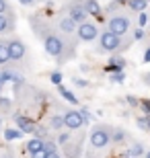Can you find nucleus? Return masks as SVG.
I'll return each instance as SVG.
<instances>
[{"label":"nucleus","instance_id":"72a5a7b5","mask_svg":"<svg viewBox=\"0 0 150 158\" xmlns=\"http://www.w3.org/2000/svg\"><path fill=\"white\" fill-rule=\"evenodd\" d=\"M47 156V150L43 148V150H37V152H31L29 154V158H45Z\"/></svg>","mask_w":150,"mask_h":158},{"label":"nucleus","instance_id":"4468645a","mask_svg":"<svg viewBox=\"0 0 150 158\" xmlns=\"http://www.w3.org/2000/svg\"><path fill=\"white\" fill-rule=\"evenodd\" d=\"M0 82H2V84L12 82L15 86H21V84H23V76H21L15 68H4V70H0Z\"/></svg>","mask_w":150,"mask_h":158},{"label":"nucleus","instance_id":"f257e3e1","mask_svg":"<svg viewBox=\"0 0 150 158\" xmlns=\"http://www.w3.org/2000/svg\"><path fill=\"white\" fill-rule=\"evenodd\" d=\"M31 27H33L35 35L41 39V45H43L45 53L56 58L58 64H64V62L74 58L76 41H70V37L62 35L56 27L45 23L41 17H31Z\"/></svg>","mask_w":150,"mask_h":158},{"label":"nucleus","instance_id":"6ab92c4d","mask_svg":"<svg viewBox=\"0 0 150 158\" xmlns=\"http://www.w3.org/2000/svg\"><path fill=\"white\" fill-rule=\"evenodd\" d=\"M23 135H25V134L21 131V129H17V127H4V140H6V142L21 140Z\"/></svg>","mask_w":150,"mask_h":158},{"label":"nucleus","instance_id":"e433bc0d","mask_svg":"<svg viewBox=\"0 0 150 158\" xmlns=\"http://www.w3.org/2000/svg\"><path fill=\"white\" fill-rule=\"evenodd\" d=\"M11 10V4H8V0H0V12H8Z\"/></svg>","mask_w":150,"mask_h":158},{"label":"nucleus","instance_id":"9d476101","mask_svg":"<svg viewBox=\"0 0 150 158\" xmlns=\"http://www.w3.org/2000/svg\"><path fill=\"white\" fill-rule=\"evenodd\" d=\"M64 127L70 129V131H78V129L84 125V121H82V115L78 111H74V109H68V111H64Z\"/></svg>","mask_w":150,"mask_h":158},{"label":"nucleus","instance_id":"dca6fc26","mask_svg":"<svg viewBox=\"0 0 150 158\" xmlns=\"http://www.w3.org/2000/svg\"><path fill=\"white\" fill-rule=\"evenodd\" d=\"M45 148V140H41V138H31L27 144H25V150L27 152H37V150H43Z\"/></svg>","mask_w":150,"mask_h":158},{"label":"nucleus","instance_id":"f03ea898","mask_svg":"<svg viewBox=\"0 0 150 158\" xmlns=\"http://www.w3.org/2000/svg\"><path fill=\"white\" fill-rule=\"evenodd\" d=\"M111 134H113V127L107 125V123H99L91 129L88 134V152H95V150H105V148L111 144Z\"/></svg>","mask_w":150,"mask_h":158},{"label":"nucleus","instance_id":"412c9836","mask_svg":"<svg viewBox=\"0 0 150 158\" xmlns=\"http://www.w3.org/2000/svg\"><path fill=\"white\" fill-rule=\"evenodd\" d=\"M58 93L62 94L66 101H68L70 105H78V99H76V94H74V93H70V90L64 86V84H58Z\"/></svg>","mask_w":150,"mask_h":158},{"label":"nucleus","instance_id":"c03bdc74","mask_svg":"<svg viewBox=\"0 0 150 158\" xmlns=\"http://www.w3.org/2000/svg\"><path fill=\"white\" fill-rule=\"evenodd\" d=\"M2 86H4V84H2V82H0V94H2Z\"/></svg>","mask_w":150,"mask_h":158},{"label":"nucleus","instance_id":"4c0bfd02","mask_svg":"<svg viewBox=\"0 0 150 158\" xmlns=\"http://www.w3.org/2000/svg\"><path fill=\"white\" fill-rule=\"evenodd\" d=\"M37 2H41V0H19L21 6H33V4H37Z\"/></svg>","mask_w":150,"mask_h":158},{"label":"nucleus","instance_id":"20e7f679","mask_svg":"<svg viewBox=\"0 0 150 158\" xmlns=\"http://www.w3.org/2000/svg\"><path fill=\"white\" fill-rule=\"evenodd\" d=\"M130 27H132V17L127 12H113L109 17V21H107V29L121 37L130 31Z\"/></svg>","mask_w":150,"mask_h":158},{"label":"nucleus","instance_id":"58836bf2","mask_svg":"<svg viewBox=\"0 0 150 158\" xmlns=\"http://www.w3.org/2000/svg\"><path fill=\"white\" fill-rule=\"evenodd\" d=\"M146 62V64H150V47H146V52H144V58H142Z\"/></svg>","mask_w":150,"mask_h":158},{"label":"nucleus","instance_id":"ddd939ff","mask_svg":"<svg viewBox=\"0 0 150 158\" xmlns=\"http://www.w3.org/2000/svg\"><path fill=\"white\" fill-rule=\"evenodd\" d=\"M126 58L121 56V53H111L109 56V62H107V66H105V72L107 74H111V72H123L126 70Z\"/></svg>","mask_w":150,"mask_h":158},{"label":"nucleus","instance_id":"a18cd8bd","mask_svg":"<svg viewBox=\"0 0 150 158\" xmlns=\"http://www.w3.org/2000/svg\"><path fill=\"white\" fill-rule=\"evenodd\" d=\"M0 131H2V117H0Z\"/></svg>","mask_w":150,"mask_h":158},{"label":"nucleus","instance_id":"de8ad7c7","mask_svg":"<svg viewBox=\"0 0 150 158\" xmlns=\"http://www.w3.org/2000/svg\"><path fill=\"white\" fill-rule=\"evenodd\" d=\"M148 134H150V129H148Z\"/></svg>","mask_w":150,"mask_h":158},{"label":"nucleus","instance_id":"423d86ee","mask_svg":"<svg viewBox=\"0 0 150 158\" xmlns=\"http://www.w3.org/2000/svg\"><path fill=\"white\" fill-rule=\"evenodd\" d=\"M62 12H66L72 21H74L76 25L84 23V21H88V15L87 10H84V4H82V0H70L68 4L62 8Z\"/></svg>","mask_w":150,"mask_h":158},{"label":"nucleus","instance_id":"ea45409f","mask_svg":"<svg viewBox=\"0 0 150 158\" xmlns=\"http://www.w3.org/2000/svg\"><path fill=\"white\" fill-rule=\"evenodd\" d=\"M0 158H15V154H12V150H8V152H4Z\"/></svg>","mask_w":150,"mask_h":158},{"label":"nucleus","instance_id":"37998d69","mask_svg":"<svg viewBox=\"0 0 150 158\" xmlns=\"http://www.w3.org/2000/svg\"><path fill=\"white\" fill-rule=\"evenodd\" d=\"M144 158H150V150H146V152H144Z\"/></svg>","mask_w":150,"mask_h":158},{"label":"nucleus","instance_id":"49530a36","mask_svg":"<svg viewBox=\"0 0 150 158\" xmlns=\"http://www.w3.org/2000/svg\"><path fill=\"white\" fill-rule=\"evenodd\" d=\"M146 2H148V4H150V0H146Z\"/></svg>","mask_w":150,"mask_h":158},{"label":"nucleus","instance_id":"a19ab883","mask_svg":"<svg viewBox=\"0 0 150 158\" xmlns=\"http://www.w3.org/2000/svg\"><path fill=\"white\" fill-rule=\"evenodd\" d=\"M142 80H144V82H146V84H148V86H150V72H146L144 76H142Z\"/></svg>","mask_w":150,"mask_h":158},{"label":"nucleus","instance_id":"0eeeda50","mask_svg":"<svg viewBox=\"0 0 150 158\" xmlns=\"http://www.w3.org/2000/svg\"><path fill=\"white\" fill-rule=\"evenodd\" d=\"M99 27L92 21H84V23H80L78 27H76V39L78 41H82V43H91V41H95L99 37Z\"/></svg>","mask_w":150,"mask_h":158},{"label":"nucleus","instance_id":"7c9ffc66","mask_svg":"<svg viewBox=\"0 0 150 158\" xmlns=\"http://www.w3.org/2000/svg\"><path fill=\"white\" fill-rule=\"evenodd\" d=\"M142 37H144V29H142V27H136V29L132 31V39L134 41H140Z\"/></svg>","mask_w":150,"mask_h":158},{"label":"nucleus","instance_id":"c9c22d12","mask_svg":"<svg viewBox=\"0 0 150 158\" xmlns=\"http://www.w3.org/2000/svg\"><path fill=\"white\" fill-rule=\"evenodd\" d=\"M45 158H64V156H62L60 150H47V156Z\"/></svg>","mask_w":150,"mask_h":158},{"label":"nucleus","instance_id":"f3484780","mask_svg":"<svg viewBox=\"0 0 150 158\" xmlns=\"http://www.w3.org/2000/svg\"><path fill=\"white\" fill-rule=\"evenodd\" d=\"M127 140V131L121 127H113V134H111V144H115V146H119V144H123V142Z\"/></svg>","mask_w":150,"mask_h":158},{"label":"nucleus","instance_id":"1a4fd4ad","mask_svg":"<svg viewBox=\"0 0 150 158\" xmlns=\"http://www.w3.org/2000/svg\"><path fill=\"white\" fill-rule=\"evenodd\" d=\"M76 27L78 25L72 21V19L66 15V12H60V17L56 19V29L62 33V35H66V37H72L76 33Z\"/></svg>","mask_w":150,"mask_h":158},{"label":"nucleus","instance_id":"4be33fe9","mask_svg":"<svg viewBox=\"0 0 150 158\" xmlns=\"http://www.w3.org/2000/svg\"><path fill=\"white\" fill-rule=\"evenodd\" d=\"M144 146L140 144V142H136V144H132V148L127 150V158H142L144 156Z\"/></svg>","mask_w":150,"mask_h":158},{"label":"nucleus","instance_id":"c756f323","mask_svg":"<svg viewBox=\"0 0 150 158\" xmlns=\"http://www.w3.org/2000/svg\"><path fill=\"white\" fill-rule=\"evenodd\" d=\"M49 80H52V84H56V86H58V84H62V72H52V74H49Z\"/></svg>","mask_w":150,"mask_h":158},{"label":"nucleus","instance_id":"c85d7f7f","mask_svg":"<svg viewBox=\"0 0 150 158\" xmlns=\"http://www.w3.org/2000/svg\"><path fill=\"white\" fill-rule=\"evenodd\" d=\"M148 15H146V10L144 12H138V27H142V29H144L146 25H148Z\"/></svg>","mask_w":150,"mask_h":158},{"label":"nucleus","instance_id":"393cba45","mask_svg":"<svg viewBox=\"0 0 150 158\" xmlns=\"http://www.w3.org/2000/svg\"><path fill=\"white\" fill-rule=\"evenodd\" d=\"M11 109H12V101L0 94V111L2 113H11Z\"/></svg>","mask_w":150,"mask_h":158},{"label":"nucleus","instance_id":"bb28decb","mask_svg":"<svg viewBox=\"0 0 150 158\" xmlns=\"http://www.w3.org/2000/svg\"><path fill=\"white\" fill-rule=\"evenodd\" d=\"M78 113L82 115V121H84V123H88V121H92V119H95V117H92V113L88 111L87 107H80V109H78Z\"/></svg>","mask_w":150,"mask_h":158},{"label":"nucleus","instance_id":"7ed1b4c3","mask_svg":"<svg viewBox=\"0 0 150 158\" xmlns=\"http://www.w3.org/2000/svg\"><path fill=\"white\" fill-rule=\"evenodd\" d=\"M126 47H127V43H123V37L111 33L109 29H105L103 33H99V37H97V49L99 52L115 53V52L126 49Z\"/></svg>","mask_w":150,"mask_h":158},{"label":"nucleus","instance_id":"b1692460","mask_svg":"<svg viewBox=\"0 0 150 158\" xmlns=\"http://www.w3.org/2000/svg\"><path fill=\"white\" fill-rule=\"evenodd\" d=\"M136 125H138V129H142V131H148V129H150V115L138 117V119H136Z\"/></svg>","mask_w":150,"mask_h":158},{"label":"nucleus","instance_id":"aec40b11","mask_svg":"<svg viewBox=\"0 0 150 158\" xmlns=\"http://www.w3.org/2000/svg\"><path fill=\"white\" fill-rule=\"evenodd\" d=\"M127 8L132 12H144L148 8V2L146 0H127Z\"/></svg>","mask_w":150,"mask_h":158},{"label":"nucleus","instance_id":"79ce46f5","mask_svg":"<svg viewBox=\"0 0 150 158\" xmlns=\"http://www.w3.org/2000/svg\"><path fill=\"white\" fill-rule=\"evenodd\" d=\"M113 2H115V4H119V6L121 4H127V0H113Z\"/></svg>","mask_w":150,"mask_h":158},{"label":"nucleus","instance_id":"f704fd0d","mask_svg":"<svg viewBox=\"0 0 150 158\" xmlns=\"http://www.w3.org/2000/svg\"><path fill=\"white\" fill-rule=\"evenodd\" d=\"M72 82H74L78 88H87V86H88V82H87V80H82V78H72Z\"/></svg>","mask_w":150,"mask_h":158},{"label":"nucleus","instance_id":"9b49d317","mask_svg":"<svg viewBox=\"0 0 150 158\" xmlns=\"http://www.w3.org/2000/svg\"><path fill=\"white\" fill-rule=\"evenodd\" d=\"M17 29V17L15 12H0V35H12Z\"/></svg>","mask_w":150,"mask_h":158},{"label":"nucleus","instance_id":"a211bd4d","mask_svg":"<svg viewBox=\"0 0 150 158\" xmlns=\"http://www.w3.org/2000/svg\"><path fill=\"white\" fill-rule=\"evenodd\" d=\"M47 127L52 129V131H62L64 129V117L62 115H52L49 121H47Z\"/></svg>","mask_w":150,"mask_h":158},{"label":"nucleus","instance_id":"a878e982","mask_svg":"<svg viewBox=\"0 0 150 158\" xmlns=\"http://www.w3.org/2000/svg\"><path fill=\"white\" fill-rule=\"evenodd\" d=\"M111 82L113 84H123L126 82V74L123 72H111Z\"/></svg>","mask_w":150,"mask_h":158},{"label":"nucleus","instance_id":"2f4dec72","mask_svg":"<svg viewBox=\"0 0 150 158\" xmlns=\"http://www.w3.org/2000/svg\"><path fill=\"white\" fill-rule=\"evenodd\" d=\"M140 109L146 113V115H150V99H144V101H140Z\"/></svg>","mask_w":150,"mask_h":158},{"label":"nucleus","instance_id":"f8f14e48","mask_svg":"<svg viewBox=\"0 0 150 158\" xmlns=\"http://www.w3.org/2000/svg\"><path fill=\"white\" fill-rule=\"evenodd\" d=\"M15 125H17V129H21L23 134H33L35 127H37V123L33 121L31 117H27V115H23V113H15Z\"/></svg>","mask_w":150,"mask_h":158},{"label":"nucleus","instance_id":"39448f33","mask_svg":"<svg viewBox=\"0 0 150 158\" xmlns=\"http://www.w3.org/2000/svg\"><path fill=\"white\" fill-rule=\"evenodd\" d=\"M4 43H6V49H8V56H11L12 64H21V62L27 60V45L19 37H11Z\"/></svg>","mask_w":150,"mask_h":158},{"label":"nucleus","instance_id":"473e14b6","mask_svg":"<svg viewBox=\"0 0 150 158\" xmlns=\"http://www.w3.org/2000/svg\"><path fill=\"white\" fill-rule=\"evenodd\" d=\"M126 101H127V105H130V107H140V99H136V97H132V94H127Z\"/></svg>","mask_w":150,"mask_h":158},{"label":"nucleus","instance_id":"6e6552de","mask_svg":"<svg viewBox=\"0 0 150 158\" xmlns=\"http://www.w3.org/2000/svg\"><path fill=\"white\" fill-rule=\"evenodd\" d=\"M82 140H84V134H76L72 135L66 144L62 146V152H64V158H80L82 156Z\"/></svg>","mask_w":150,"mask_h":158},{"label":"nucleus","instance_id":"cd10ccee","mask_svg":"<svg viewBox=\"0 0 150 158\" xmlns=\"http://www.w3.org/2000/svg\"><path fill=\"white\" fill-rule=\"evenodd\" d=\"M70 138H72V134H70V131H60V134H58V146H64Z\"/></svg>","mask_w":150,"mask_h":158},{"label":"nucleus","instance_id":"2eb2a0df","mask_svg":"<svg viewBox=\"0 0 150 158\" xmlns=\"http://www.w3.org/2000/svg\"><path fill=\"white\" fill-rule=\"evenodd\" d=\"M82 4H84V10L88 17H101V4L97 0H82Z\"/></svg>","mask_w":150,"mask_h":158},{"label":"nucleus","instance_id":"5701e85b","mask_svg":"<svg viewBox=\"0 0 150 158\" xmlns=\"http://www.w3.org/2000/svg\"><path fill=\"white\" fill-rule=\"evenodd\" d=\"M12 64L11 62V56H8V49H6V43L0 41V66H8Z\"/></svg>","mask_w":150,"mask_h":158}]
</instances>
